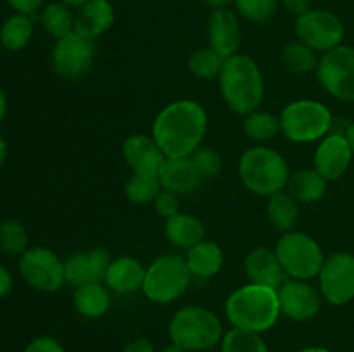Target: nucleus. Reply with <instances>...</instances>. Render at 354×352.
I'll use <instances>...</instances> for the list:
<instances>
[{
    "label": "nucleus",
    "instance_id": "nucleus-1",
    "mask_svg": "<svg viewBox=\"0 0 354 352\" xmlns=\"http://www.w3.org/2000/svg\"><path fill=\"white\" fill-rule=\"evenodd\" d=\"M207 133V113L203 104L190 99L168 104L152 123V138L166 159L190 157Z\"/></svg>",
    "mask_w": 354,
    "mask_h": 352
},
{
    "label": "nucleus",
    "instance_id": "nucleus-2",
    "mask_svg": "<svg viewBox=\"0 0 354 352\" xmlns=\"http://www.w3.org/2000/svg\"><path fill=\"white\" fill-rule=\"evenodd\" d=\"M225 316L232 328L265 333L280 320L279 292L272 286L245 283L225 300Z\"/></svg>",
    "mask_w": 354,
    "mask_h": 352
},
{
    "label": "nucleus",
    "instance_id": "nucleus-3",
    "mask_svg": "<svg viewBox=\"0 0 354 352\" xmlns=\"http://www.w3.org/2000/svg\"><path fill=\"white\" fill-rule=\"evenodd\" d=\"M218 81L221 97L235 114L248 116L259 109L265 97V79L254 59L244 54L225 59Z\"/></svg>",
    "mask_w": 354,
    "mask_h": 352
},
{
    "label": "nucleus",
    "instance_id": "nucleus-4",
    "mask_svg": "<svg viewBox=\"0 0 354 352\" xmlns=\"http://www.w3.org/2000/svg\"><path fill=\"white\" fill-rule=\"evenodd\" d=\"M169 342L185 352H206L220 347L223 324L214 311L204 306H183L168 324Z\"/></svg>",
    "mask_w": 354,
    "mask_h": 352
},
{
    "label": "nucleus",
    "instance_id": "nucleus-5",
    "mask_svg": "<svg viewBox=\"0 0 354 352\" xmlns=\"http://www.w3.org/2000/svg\"><path fill=\"white\" fill-rule=\"evenodd\" d=\"M239 176L245 188L259 197H272L287 188L289 164L275 148L256 145L248 148L239 161Z\"/></svg>",
    "mask_w": 354,
    "mask_h": 352
},
{
    "label": "nucleus",
    "instance_id": "nucleus-6",
    "mask_svg": "<svg viewBox=\"0 0 354 352\" xmlns=\"http://www.w3.org/2000/svg\"><path fill=\"white\" fill-rule=\"evenodd\" d=\"M280 131L294 144H311L327 137L334 124V116L324 102L299 99L289 102L279 116Z\"/></svg>",
    "mask_w": 354,
    "mask_h": 352
},
{
    "label": "nucleus",
    "instance_id": "nucleus-7",
    "mask_svg": "<svg viewBox=\"0 0 354 352\" xmlns=\"http://www.w3.org/2000/svg\"><path fill=\"white\" fill-rule=\"evenodd\" d=\"M192 278L185 257L176 254L159 255L145 268L142 292L154 304H171L187 292Z\"/></svg>",
    "mask_w": 354,
    "mask_h": 352
},
{
    "label": "nucleus",
    "instance_id": "nucleus-8",
    "mask_svg": "<svg viewBox=\"0 0 354 352\" xmlns=\"http://www.w3.org/2000/svg\"><path fill=\"white\" fill-rule=\"evenodd\" d=\"M275 254L289 278L306 282L317 278L325 261L320 244L308 233L297 230L282 233L277 240Z\"/></svg>",
    "mask_w": 354,
    "mask_h": 352
},
{
    "label": "nucleus",
    "instance_id": "nucleus-9",
    "mask_svg": "<svg viewBox=\"0 0 354 352\" xmlns=\"http://www.w3.org/2000/svg\"><path fill=\"white\" fill-rule=\"evenodd\" d=\"M21 278L31 289L44 293H54L66 285L64 259L44 245L30 247L17 262Z\"/></svg>",
    "mask_w": 354,
    "mask_h": 352
},
{
    "label": "nucleus",
    "instance_id": "nucleus-10",
    "mask_svg": "<svg viewBox=\"0 0 354 352\" xmlns=\"http://www.w3.org/2000/svg\"><path fill=\"white\" fill-rule=\"evenodd\" d=\"M322 88L341 102H354V47L339 45L322 54L317 66Z\"/></svg>",
    "mask_w": 354,
    "mask_h": 352
},
{
    "label": "nucleus",
    "instance_id": "nucleus-11",
    "mask_svg": "<svg viewBox=\"0 0 354 352\" xmlns=\"http://www.w3.org/2000/svg\"><path fill=\"white\" fill-rule=\"evenodd\" d=\"M297 40L306 43L315 52L332 50L342 45L346 37L344 24L341 17L327 9H313L296 19Z\"/></svg>",
    "mask_w": 354,
    "mask_h": 352
},
{
    "label": "nucleus",
    "instance_id": "nucleus-12",
    "mask_svg": "<svg viewBox=\"0 0 354 352\" xmlns=\"http://www.w3.org/2000/svg\"><path fill=\"white\" fill-rule=\"evenodd\" d=\"M95 59V40L71 31L66 37L55 40L52 50V68L55 75L64 79H80L90 71Z\"/></svg>",
    "mask_w": 354,
    "mask_h": 352
},
{
    "label": "nucleus",
    "instance_id": "nucleus-13",
    "mask_svg": "<svg viewBox=\"0 0 354 352\" xmlns=\"http://www.w3.org/2000/svg\"><path fill=\"white\" fill-rule=\"evenodd\" d=\"M318 290L330 306H346L354 299V255L334 252L327 255L318 273Z\"/></svg>",
    "mask_w": 354,
    "mask_h": 352
},
{
    "label": "nucleus",
    "instance_id": "nucleus-14",
    "mask_svg": "<svg viewBox=\"0 0 354 352\" xmlns=\"http://www.w3.org/2000/svg\"><path fill=\"white\" fill-rule=\"evenodd\" d=\"M277 292L280 314L283 317L292 321H310L320 313L324 297L320 290L306 280H286Z\"/></svg>",
    "mask_w": 354,
    "mask_h": 352
},
{
    "label": "nucleus",
    "instance_id": "nucleus-15",
    "mask_svg": "<svg viewBox=\"0 0 354 352\" xmlns=\"http://www.w3.org/2000/svg\"><path fill=\"white\" fill-rule=\"evenodd\" d=\"M353 159V148L346 133H328L315 150L313 168L327 182H335L348 173Z\"/></svg>",
    "mask_w": 354,
    "mask_h": 352
},
{
    "label": "nucleus",
    "instance_id": "nucleus-16",
    "mask_svg": "<svg viewBox=\"0 0 354 352\" xmlns=\"http://www.w3.org/2000/svg\"><path fill=\"white\" fill-rule=\"evenodd\" d=\"M111 254L106 248H90L80 251L64 259L66 283L71 286L88 285V283H104Z\"/></svg>",
    "mask_w": 354,
    "mask_h": 352
},
{
    "label": "nucleus",
    "instance_id": "nucleus-17",
    "mask_svg": "<svg viewBox=\"0 0 354 352\" xmlns=\"http://www.w3.org/2000/svg\"><path fill=\"white\" fill-rule=\"evenodd\" d=\"M123 157L133 175L144 176H158L166 161L152 135L145 133H133L123 141Z\"/></svg>",
    "mask_w": 354,
    "mask_h": 352
},
{
    "label": "nucleus",
    "instance_id": "nucleus-18",
    "mask_svg": "<svg viewBox=\"0 0 354 352\" xmlns=\"http://www.w3.org/2000/svg\"><path fill=\"white\" fill-rule=\"evenodd\" d=\"M207 40L209 47L223 59L239 54L242 35L237 12L228 7L214 9L207 21Z\"/></svg>",
    "mask_w": 354,
    "mask_h": 352
},
{
    "label": "nucleus",
    "instance_id": "nucleus-19",
    "mask_svg": "<svg viewBox=\"0 0 354 352\" xmlns=\"http://www.w3.org/2000/svg\"><path fill=\"white\" fill-rule=\"evenodd\" d=\"M244 271L249 283L272 286L275 290L280 289L287 276L275 251L266 247H256L245 255Z\"/></svg>",
    "mask_w": 354,
    "mask_h": 352
},
{
    "label": "nucleus",
    "instance_id": "nucleus-20",
    "mask_svg": "<svg viewBox=\"0 0 354 352\" xmlns=\"http://www.w3.org/2000/svg\"><path fill=\"white\" fill-rule=\"evenodd\" d=\"M161 186L176 195H190L196 193L203 185V178L194 168L190 157L166 159L158 175Z\"/></svg>",
    "mask_w": 354,
    "mask_h": 352
},
{
    "label": "nucleus",
    "instance_id": "nucleus-21",
    "mask_svg": "<svg viewBox=\"0 0 354 352\" xmlns=\"http://www.w3.org/2000/svg\"><path fill=\"white\" fill-rule=\"evenodd\" d=\"M145 278V266L131 255L111 259L107 266L104 285L116 293H131L142 290Z\"/></svg>",
    "mask_w": 354,
    "mask_h": 352
},
{
    "label": "nucleus",
    "instance_id": "nucleus-22",
    "mask_svg": "<svg viewBox=\"0 0 354 352\" xmlns=\"http://www.w3.org/2000/svg\"><path fill=\"white\" fill-rule=\"evenodd\" d=\"M114 7L109 0H88L75 12V31L85 37H102L114 24Z\"/></svg>",
    "mask_w": 354,
    "mask_h": 352
},
{
    "label": "nucleus",
    "instance_id": "nucleus-23",
    "mask_svg": "<svg viewBox=\"0 0 354 352\" xmlns=\"http://www.w3.org/2000/svg\"><path fill=\"white\" fill-rule=\"evenodd\" d=\"M165 235L171 245L183 248V251H189L194 245L204 240V237H206V226L194 214L178 213L166 219Z\"/></svg>",
    "mask_w": 354,
    "mask_h": 352
},
{
    "label": "nucleus",
    "instance_id": "nucleus-24",
    "mask_svg": "<svg viewBox=\"0 0 354 352\" xmlns=\"http://www.w3.org/2000/svg\"><path fill=\"white\" fill-rule=\"evenodd\" d=\"M185 262L194 278L207 280L213 278L221 271L225 255L216 242L204 238L203 242H199V244L187 251Z\"/></svg>",
    "mask_w": 354,
    "mask_h": 352
},
{
    "label": "nucleus",
    "instance_id": "nucleus-25",
    "mask_svg": "<svg viewBox=\"0 0 354 352\" xmlns=\"http://www.w3.org/2000/svg\"><path fill=\"white\" fill-rule=\"evenodd\" d=\"M111 290L102 283H88L76 286L73 293V307L88 320H99L111 307Z\"/></svg>",
    "mask_w": 354,
    "mask_h": 352
},
{
    "label": "nucleus",
    "instance_id": "nucleus-26",
    "mask_svg": "<svg viewBox=\"0 0 354 352\" xmlns=\"http://www.w3.org/2000/svg\"><path fill=\"white\" fill-rule=\"evenodd\" d=\"M328 182L315 168L297 169L289 176L287 192L299 204H315L327 193Z\"/></svg>",
    "mask_w": 354,
    "mask_h": 352
},
{
    "label": "nucleus",
    "instance_id": "nucleus-27",
    "mask_svg": "<svg viewBox=\"0 0 354 352\" xmlns=\"http://www.w3.org/2000/svg\"><path fill=\"white\" fill-rule=\"evenodd\" d=\"M266 216H268V221L273 228L286 233L296 226L297 217H299V202L287 190L273 193L272 197H268Z\"/></svg>",
    "mask_w": 354,
    "mask_h": 352
},
{
    "label": "nucleus",
    "instance_id": "nucleus-28",
    "mask_svg": "<svg viewBox=\"0 0 354 352\" xmlns=\"http://www.w3.org/2000/svg\"><path fill=\"white\" fill-rule=\"evenodd\" d=\"M33 37V19L26 14H14L0 28V45L6 50H23Z\"/></svg>",
    "mask_w": 354,
    "mask_h": 352
},
{
    "label": "nucleus",
    "instance_id": "nucleus-29",
    "mask_svg": "<svg viewBox=\"0 0 354 352\" xmlns=\"http://www.w3.org/2000/svg\"><path fill=\"white\" fill-rule=\"evenodd\" d=\"M40 21L44 30L55 40L75 31V12L61 0L48 3L41 12Z\"/></svg>",
    "mask_w": 354,
    "mask_h": 352
},
{
    "label": "nucleus",
    "instance_id": "nucleus-30",
    "mask_svg": "<svg viewBox=\"0 0 354 352\" xmlns=\"http://www.w3.org/2000/svg\"><path fill=\"white\" fill-rule=\"evenodd\" d=\"M318 52L308 47L303 41H290L282 48V64L286 66L287 71L294 75H308L311 71H317L318 66Z\"/></svg>",
    "mask_w": 354,
    "mask_h": 352
},
{
    "label": "nucleus",
    "instance_id": "nucleus-31",
    "mask_svg": "<svg viewBox=\"0 0 354 352\" xmlns=\"http://www.w3.org/2000/svg\"><path fill=\"white\" fill-rule=\"evenodd\" d=\"M242 130L248 135L251 140L256 141H268L273 140L280 131V119L275 114L268 113V110L256 109L254 113L244 116L242 121Z\"/></svg>",
    "mask_w": 354,
    "mask_h": 352
},
{
    "label": "nucleus",
    "instance_id": "nucleus-32",
    "mask_svg": "<svg viewBox=\"0 0 354 352\" xmlns=\"http://www.w3.org/2000/svg\"><path fill=\"white\" fill-rule=\"evenodd\" d=\"M220 352H270V349L261 333L230 328L221 338Z\"/></svg>",
    "mask_w": 354,
    "mask_h": 352
},
{
    "label": "nucleus",
    "instance_id": "nucleus-33",
    "mask_svg": "<svg viewBox=\"0 0 354 352\" xmlns=\"http://www.w3.org/2000/svg\"><path fill=\"white\" fill-rule=\"evenodd\" d=\"M161 190L162 186L158 176L131 175L124 185V195L131 204L145 206V204L154 202Z\"/></svg>",
    "mask_w": 354,
    "mask_h": 352
},
{
    "label": "nucleus",
    "instance_id": "nucleus-34",
    "mask_svg": "<svg viewBox=\"0 0 354 352\" xmlns=\"http://www.w3.org/2000/svg\"><path fill=\"white\" fill-rule=\"evenodd\" d=\"M28 248L26 228L16 219L0 221V251L7 255L21 257Z\"/></svg>",
    "mask_w": 354,
    "mask_h": 352
},
{
    "label": "nucleus",
    "instance_id": "nucleus-35",
    "mask_svg": "<svg viewBox=\"0 0 354 352\" xmlns=\"http://www.w3.org/2000/svg\"><path fill=\"white\" fill-rule=\"evenodd\" d=\"M225 59L211 47L197 48L189 57V69L201 79H214L220 76Z\"/></svg>",
    "mask_w": 354,
    "mask_h": 352
},
{
    "label": "nucleus",
    "instance_id": "nucleus-36",
    "mask_svg": "<svg viewBox=\"0 0 354 352\" xmlns=\"http://www.w3.org/2000/svg\"><path fill=\"white\" fill-rule=\"evenodd\" d=\"M235 9L251 23H268L279 9V0H235Z\"/></svg>",
    "mask_w": 354,
    "mask_h": 352
},
{
    "label": "nucleus",
    "instance_id": "nucleus-37",
    "mask_svg": "<svg viewBox=\"0 0 354 352\" xmlns=\"http://www.w3.org/2000/svg\"><path fill=\"white\" fill-rule=\"evenodd\" d=\"M190 161H192L194 168L197 169V173H199L203 179L214 178L221 171V168H223V159H221L220 152L216 148L209 147V145H201L190 155Z\"/></svg>",
    "mask_w": 354,
    "mask_h": 352
},
{
    "label": "nucleus",
    "instance_id": "nucleus-38",
    "mask_svg": "<svg viewBox=\"0 0 354 352\" xmlns=\"http://www.w3.org/2000/svg\"><path fill=\"white\" fill-rule=\"evenodd\" d=\"M152 204H154V207H156V211H158L159 216L166 217V219L180 213V195L169 192V190L162 188Z\"/></svg>",
    "mask_w": 354,
    "mask_h": 352
},
{
    "label": "nucleus",
    "instance_id": "nucleus-39",
    "mask_svg": "<svg viewBox=\"0 0 354 352\" xmlns=\"http://www.w3.org/2000/svg\"><path fill=\"white\" fill-rule=\"evenodd\" d=\"M23 352H66L61 342L50 335H40L24 347Z\"/></svg>",
    "mask_w": 354,
    "mask_h": 352
},
{
    "label": "nucleus",
    "instance_id": "nucleus-40",
    "mask_svg": "<svg viewBox=\"0 0 354 352\" xmlns=\"http://www.w3.org/2000/svg\"><path fill=\"white\" fill-rule=\"evenodd\" d=\"M10 7L16 10L17 14H26V16H33L40 6L44 3V0H7Z\"/></svg>",
    "mask_w": 354,
    "mask_h": 352
},
{
    "label": "nucleus",
    "instance_id": "nucleus-41",
    "mask_svg": "<svg viewBox=\"0 0 354 352\" xmlns=\"http://www.w3.org/2000/svg\"><path fill=\"white\" fill-rule=\"evenodd\" d=\"M287 12L294 14L296 17L303 16L311 9V0H280Z\"/></svg>",
    "mask_w": 354,
    "mask_h": 352
},
{
    "label": "nucleus",
    "instance_id": "nucleus-42",
    "mask_svg": "<svg viewBox=\"0 0 354 352\" xmlns=\"http://www.w3.org/2000/svg\"><path fill=\"white\" fill-rule=\"evenodd\" d=\"M121 352H156V347L149 338L140 337L128 342V344L121 349Z\"/></svg>",
    "mask_w": 354,
    "mask_h": 352
},
{
    "label": "nucleus",
    "instance_id": "nucleus-43",
    "mask_svg": "<svg viewBox=\"0 0 354 352\" xmlns=\"http://www.w3.org/2000/svg\"><path fill=\"white\" fill-rule=\"evenodd\" d=\"M12 275H10L9 269L0 262V299L7 297L12 290Z\"/></svg>",
    "mask_w": 354,
    "mask_h": 352
},
{
    "label": "nucleus",
    "instance_id": "nucleus-44",
    "mask_svg": "<svg viewBox=\"0 0 354 352\" xmlns=\"http://www.w3.org/2000/svg\"><path fill=\"white\" fill-rule=\"evenodd\" d=\"M203 2L214 10V9H225V7H228L230 3H234L235 0H203Z\"/></svg>",
    "mask_w": 354,
    "mask_h": 352
},
{
    "label": "nucleus",
    "instance_id": "nucleus-45",
    "mask_svg": "<svg viewBox=\"0 0 354 352\" xmlns=\"http://www.w3.org/2000/svg\"><path fill=\"white\" fill-rule=\"evenodd\" d=\"M7 155H9V145H7L6 138H3L2 135H0V166H2L3 162H6Z\"/></svg>",
    "mask_w": 354,
    "mask_h": 352
},
{
    "label": "nucleus",
    "instance_id": "nucleus-46",
    "mask_svg": "<svg viewBox=\"0 0 354 352\" xmlns=\"http://www.w3.org/2000/svg\"><path fill=\"white\" fill-rule=\"evenodd\" d=\"M6 114H7V97H6V92L0 88V123L3 121Z\"/></svg>",
    "mask_w": 354,
    "mask_h": 352
},
{
    "label": "nucleus",
    "instance_id": "nucleus-47",
    "mask_svg": "<svg viewBox=\"0 0 354 352\" xmlns=\"http://www.w3.org/2000/svg\"><path fill=\"white\" fill-rule=\"evenodd\" d=\"M346 137H348L349 140V145H351L353 148V154H354V121L351 124H349L348 128H346Z\"/></svg>",
    "mask_w": 354,
    "mask_h": 352
},
{
    "label": "nucleus",
    "instance_id": "nucleus-48",
    "mask_svg": "<svg viewBox=\"0 0 354 352\" xmlns=\"http://www.w3.org/2000/svg\"><path fill=\"white\" fill-rule=\"evenodd\" d=\"M299 352H332V351L327 347H322V345H311V347L301 349Z\"/></svg>",
    "mask_w": 354,
    "mask_h": 352
},
{
    "label": "nucleus",
    "instance_id": "nucleus-49",
    "mask_svg": "<svg viewBox=\"0 0 354 352\" xmlns=\"http://www.w3.org/2000/svg\"><path fill=\"white\" fill-rule=\"evenodd\" d=\"M62 3H66V6H69L71 9H78V7H82L83 3L88 2V0H61Z\"/></svg>",
    "mask_w": 354,
    "mask_h": 352
},
{
    "label": "nucleus",
    "instance_id": "nucleus-50",
    "mask_svg": "<svg viewBox=\"0 0 354 352\" xmlns=\"http://www.w3.org/2000/svg\"><path fill=\"white\" fill-rule=\"evenodd\" d=\"M161 352H185L182 347H178L176 344H173V342H169L168 345H165V347L161 349Z\"/></svg>",
    "mask_w": 354,
    "mask_h": 352
}]
</instances>
